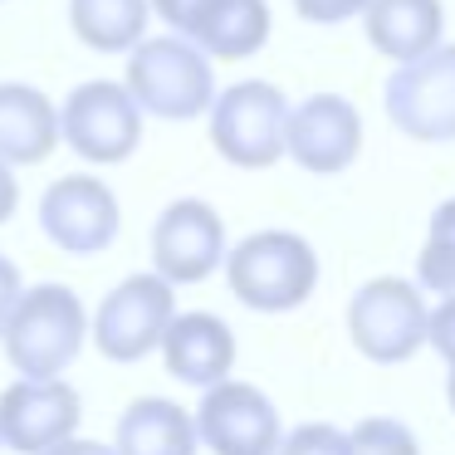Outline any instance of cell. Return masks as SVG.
Masks as SVG:
<instances>
[{
  "instance_id": "cell-1",
  "label": "cell",
  "mask_w": 455,
  "mask_h": 455,
  "mask_svg": "<svg viewBox=\"0 0 455 455\" xmlns=\"http://www.w3.org/2000/svg\"><path fill=\"white\" fill-rule=\"evenodd\" d=\"M84 338H89V314L69 284L20 289L11 318L0 328L11 367L30 382H50V377L69 372V363L84 353Z\"/></svg>"
},
{
  "instance_id": "cell-2",
  "label": "cell",
  "mask_w": 455,
  "mask_h": 455,
  "mask_svg": "<svg viewBox=\"0 0 455 455\" xmlns=\"http://www.w3.org/2000/svg\"><path fill=\"white\" fill-rule=\"evenodd\" d=\"M230 294L255 314H284L299 308L318 284V255L294 230H255L235 250H226Z\"/></svg>"
},
{
  "instance_id": "cell-3",
  "label": "cell",
  "mask_w": 455,
  "mask_h": 455,
  "mask_svg": "<svg viewBox=\"0 0 455 455\" xmlns=\"http://www.w3.org/2000/svg\"><path fill=\"white\" fill-rule=\"evenodd\" d=\"M123 89L152 118L191 123L216 99V69H211V60L191 40L162 35V40H142L128 50V79H123Z\"/></svg>"
},
{
  "instance_id": "cell-4",
  "label": "cell",
  "mask_w": 455,
  "mask_h": 455,
  "mask_svg": "<svg viewBox=\"0 0 455 455\" xmlns=\"http://www.w3.org/2000/svg\"><path fill=\"white\" fill-rule=\"evenodd\" d=\"M211 142L230 167L265 172L284 157V123H289V99L265 79L230 84L226 93L211 99Z\"/></svg>"
},
{
  "instance_id": "cell-5",
  "label": "cell",
  "mask_w": 455,
  "mask_h": 455,
  "mask_svg": "<svg viewBox=\"0 0 455 455\" xmlns=\"http://www.w3.org/2000/svg\"><path fill=\"white\" fill-rule=\"evenodd\" d=\"M60 138L84 162H99V167L128 162L142 142V108L118 79H89L64 99Z\"/></svg>"
},
{
  "instance_id": "cell-6",
  "label": "cell",
  "mask_w": 455,
  "mask_h": 455,
  "mask_svg": "<svg viewBox=\"0 0 455 455\" xmlns=\"http://www.w3.org/2000/svg\"><path fill=\"white\" fill-rule=\"evenodd\" d=\"M387 118L416 142H455V44H435L421 60L396 64L387 79Z\"/></svg>"
},
{
  "instance_id": "cell-7",
  "label": "cell",
  "mask_w": 455,
  "mask_h": 455,
  "mask_svg": "<svg viewBox=\"0 0 455 455\" xmlns=\"http://www.w3.org/2000/svg\"><path fill=\"white\" fill-rule=\"evenodd\" d=\"M177 318V294L157 275H128L93 314V343L113 363H142L157 353L167 323Z\"/></svg>"
},
{
  "instance_id": "cell-8",
  "label": "cell",
  "mask_w": 455,
  "mask_h": 455,
  "mask_svg": "<svg viewBox=\"0 0 455 455\" xmlns=\"http://www.w3.org/2000/svg\"><path fill=\"white\" fill-rule=\"evenodd\" d=\"M347 333L372 363H406L426 343V304L406 279H367L347 304Z\"/></svg>"
},
{
  "instance_id": "cell-9",
  "label": "cell",
  "mask_w": 455,
  "mask_h": 455,
  "mask_svg": "<svg viewBox=\"0 0 455 455\" xmlns=\"http://www.w3.org/2000/svg\"><path fill=\"white\" fill-rule=\"evenodd\" d=\"M196 441L211 455H275L279 445V411L259 387L250 382H216L201 392V406L191 416Z\"/></svg>"
},
{
  "instance_id": "cell-10",
  "label": "cell",
  "mask_w": 455,
  "mask_h": 455,
  "mask_svg": "<svg viewBox=\"0 0 455 455\" xmlns=\"http://www.w3.org/2000/svg\"><path fill=\"white\" fill-rule=\"evenodd\" d=\"M79 416L84 402L64 377H50V382L20 377L0 392V445H11L15 455H44L74 441Z\"/></svg>"
},
{
  "instance_id": "cell-11",
  "label": "cell",
  "mask_w": 455,
  "mask_h": 455,
  "mask_svg": "<svg viewBox=\"0 0 455 455\" xmlns=\"http://www.w3.org/2000/svg\"><path fill=\"white\" fill-rule=\"evenodd\" d=\"M284 152L314 177H338L363 152V113L343 93H308L299 108H289Z\"/></svg>"
},
{
  "instance_id": "cell-12",
  "label": "cell",
  "mask_w": 455,
  "mask_h": 455,
  "mask_svg": "<svg viewBox=\"0 0 455 455\" xmlns=\"http://www.w3.org/2000/svg\"><path fill=\"white\" fill-rule=\"evenodd\" d=\"M226 259V220L216 216V206L187 196L172 201L152 226V265L157 279L177 284H201L206 275H216Z\"/></svg>"
},
{
  "instance_id": "cell-13",
  "label": "cell",
  "mask_w": 455,
  "mask_h": 455,
  "mask_svg": "<svg viewBox=\"0 0 455 455\" xmlns=\"http://www.w3.org/2000/svg\"><path fill=\"white\" fill-rule=\"evenodd\" d=\"M123 211L99 177H60L40 196V230L64 255H103L118 240Z\"/></svg>"
},
{
  "instance_id": "cell-14",
  "label": "cell",
  "mask_w": 455,
  "mask_h": 455,
  "mask_svg": "<svg viewBox=\"0 0 455 455\" xmlns=\"http://www.w3.org/2000/svg\"><path fill=\"white\" fill-rule=\"evenodd\" d=\"M157 347L167 357V372L187 387H201V392L226 382L235 367V333L216 314H177Z\"/></svg>"
},
{
  "instance_id": "cell-15",
  "label": "cell",
  "mask_w": 455,
  "mask_h": 455,
  "mask_svg": "<svg viewBox=\"0 0 455 455\" xmlns=\"http://www.w3.org/2000/svg\"><path fill=\"white\" fill-rule=\"evenodd\" d=\"M60 148V108L35 84H0V162L35 167Z\"/></svg>"
},
{
  "instance_id": "cell-16",
  "label": "cell",
  "mask_w": 455,
  "mask_h": 455,
  "mask_svg": "<svg viewBox=\"0 0 455 455\" xmlns=\"http://www.w3.org/2000/svg\"><path fill=\"white\" fill-rule=\"evenodd\" d=\"M363 25L377 54L406 64L445 40V5L441 0H367Z\"/></svg>"
},
{
  "instance_id": "cell-17",
  "label": "cell",
  "mask_w": 455,
  "mask_h": 455,
  "mask_svg": "<svg viewBox=\"0 0 455 455\" xmlns=\"http://www.w3.org/2000/svg\"><path fill=\"white\" fill-rule=\"evenodd\" d=\"M113 455H196V426L191 411L167 396H138L118 416Z\"/></svg>"
},
{
  "instance_id": "cell-18",
  "label": "cell",
  "mask_w": 455,
  "mask_h": 455,
  "mask_svg": "<svg viewBox=\"0 0 455 455\" xmlns=\"http://www.w3.org/2000/svg\"><path fill=\"white\" fill-rule=\"evenodd\" d=\"M269 40V5L265 0H211V11L201 15L196 44L206 60H250Z\"/></svg>"
},
{
  "instance_id": "cell-19",
  "label": "cell",
  "mask_w": 455,
  "mask_h": 455,
  "mask_svg": "<svg viewBox=\"0 0 455 455\" xmlns=\"http://www.w3.org/2000/svg\"><path fill=\"white\" fill-rule=\"evenodd\" d=\"M148 0H69V25L89 50L128 54L148 40Z\"/></svg>"
},
{
  "instance_id": "cell-20",
  "label": "cell",
  "mask_w": 455,
  "mask_h": 455,
  "mask_svg": "<svg viewBox=\"0 0 455 455\" xmlns=\"http://www.w3.org/2000/svg\"><path fill=\"white\" fill-rule=\"evenodd\" d=\"M416 275L431 294H455V196L431 211V230H426Z\"/></svg>"
},
{
  "instance_id": "cell-21",
  "label": "cell",
  "mask_w": 455,
  "mask_h": 455,
  "mask_svg": "<svg viewBox=\"0 0 455 455\" xmlns=\"http://www.w3.org/2000/svg\"><path fill=\"white\" fill-rule=\"evenodd\" d=\"M347 445H353V455H421L416 435L402 421H392V416H367V421H357L347 431Z\"/></svg>"
},
{
  "instance_id": "cell-22",
  "label": "cell",
  "mask_w": 455,
  "mask_h": 455,
  "mask_svg": "<svg viewBox=\"0 0 455 455\" xmlns=\"http://www.w3.org/2000/svg\"><path fill=\"white\" fill-rule=\"evenodd\" d=\"M275 455H353V445H347V431H338V426L308 421L299 431L279 435Z\"/></svg>"
},
{
  "instance_id": "cell-23",
  "label": "cell",
  "mask_w": 455,
  "mask_h": 455,
  "mask_svg": "<svg viewBox=\"0 0 455 455\" xmlns=\"http://www.w3.org/2000/svg\"><path fill=\"white\" fill-rule=\"evenodd\" d=\"M148 5L162 15V25H167L172 35H181V40H191L201 15L211 11V0H148Z\"/></svg>"
},
{
  "instance_id": "cell-24",
  "label": "cell",
  "mask_w": 455,
  "mask_h": 455,
  "mask_svg": "<svg viewBox=\"0 0 455 455\" xmlns=\"http://www.w3.org/2000/svg\"><path fill=\"white\" fill-rule=\"evenodd\" d=\"M426 343L455 367V294H445L441 308H426Z\"/></svg>"
},
{
  "instance_id": "cell-25",
  "label": "cell",
  "mask_w": 455,
  "mask_h": 455,
  "mask_svg": "<svg viewBox=\"0 0 455 455\" xmlns=\"http://www.w3.org/2000/svg\"><path fill=\"white\" fill-rule=\"evenodd\" d=\"M294 11L308 25H343V20H357L367 11V0H294Z\"/></svg>"
},
{
  "instance_id": "cell-26",
  "label": "cell",
  "mask_w": 455,
  "mask_h": 455,
  "mask_svg": "<svg viewBox=\"0 0 455 455\" xmlns=\"http://www.w3.org/2000/svg\"><path fill=\"white\" fill-rule=\"evenodd\" d=\"M20 269H15V259H5L0 255V328H5V318H11V308H15V299H20Z\"/></svg>"
},
{
  "instance_id": "cell-27",
  "label": "cell",
  "mask_w": 455,
  "mask_h": 455,
  "mask_svg": "<svg viewBox=\"0 0 455 455\" xmlns=\"http://www.w3.org/2000/svg\"><path fill=\"white\" fill-rule=\"evenodd\" d=\"M15 206H20V181H15V172L0 162V226L15 216Z\"/></svg>"
},
{
  "instance_id": "cell-28",
  "label": "cell",
  "mask_w": 455,
  "mask_h": 455,
  "mask_svg": "<svg viewBox=\"0 0 455 455\" xmlns=\"http://www.w3.org/2000/svg\"><path fill=\"white\" fill-rule=\"evenodd\" d=\"M44 455H113V445H99V441H64V445H54V451H44Z\"/></svg>"
},
{
  "instance_id": "cell-29",
  "label": "cell",
  "mask_w": 455,
  "mask_h": 455,
  "mask_svg": "<svg viewBox=\"0 0 455 455\" xmlns=\"http://www.w3.org/2000/svg\"><path fill=\"white\" fill-rule=\"evenodd\" d=\"M445 396H451V411H455V367H451V382H445Z\"/></svg>"
}]
</instances>
